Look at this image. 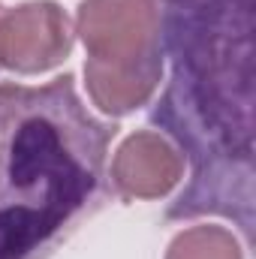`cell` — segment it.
Returning <instances> with one entry per match:
<instances>
[{
  "mask_svg": "<svg viewBox=\"0 0 256 259\" xmlns=\"http://www.w3.org/2000/svg\"><path fill=\"white\" fill-rule=\"evenodd\" d=\"M115 133L81 106L72 72L0 84V259H49L100 205Z\"/></svg>",
  "mask_w": 256,
  "mask_h": 259,
  "instance_id": "cell-2",
  "label": "cell"
},
{
  "mask_svg": "<svg viewBox=\"0 0 256 259\" xmlns=\"http://www.w3.org/2000/svg\"><path fill=\"white\" fill-rule=\"evenodd\" d=\"M75 33L94 64L127 66L163 55L157 0H81Z\"/></svg>",
  "mask_w": 256,
  "mask_h": 259,
  "instance_id": "cell-3",
  "label": "cell"
},
{
  "mask_svg": "<svg viewBox=\"0 0 256 259\" xmlns=\"http://www.w3.org/2000/svg\"><path fill=\"white\" fill-rule=\"evenodd\" d=\"M72 21L52 0H30L0 15V66L18 75L55 69L72 52Z\"/></svg>",
  "mask_w": 256,
  "mask_h": 259,
  "instance_id": "cell-4",
  "label": "cell"
},
{
  "mask_svg": "<svg viewBox=\"0 0 256 259\" xmlns=\"http://www.w3.org/2000/svg\"><path fill=\"white\" fill-rule=\"evenodd\" d=\"M166 259H244L238 238L223 226H193L172 238Z\"/></svg>",
  "mask_w": 256,
  "mask_h": 259,
  "instance_id": "cell-7",
  "label": "cell"
},
{
  "mask_svg": "<svg viewBox=\"0 0 256 259\" xmlns=\"http://www.w3.org/2000/svg\"><path fill=\"white\" fill-rule=\"evenodd\" d=\"M163 75V55H154L148 61L127 66H106V64H84V78H88V94L94 106L112 118H121L145 106L154 91L160 88Z\"/></svg>",
  "mask_w": 256,
  "mask_h": 259,
  "instance_id": "cell-6",
  "label": "cell"
},
{
  "mask_svg": "<svg viewBox=\"0 0 256 259\" xmlns=\"http://www.w3.org/2000/svg\"><path fill=\"white\" fill-rule=\"evenodd\" d=\"M0 15H3V6H0Z\"/></svg>",
  "mask_w": 256,
  "mask_h": 259,
  "instance_id": "cell-8",
  "label": "cell"
},
{
  "mask_svg": "<svg viewBox=\"0 0 256 259\" xmlns=\"http://www.w3.org/2000/svg\"><path fill=\"white\" fill-rule=\"evenodd\" d=\"M184 178L181 151L160 133H133L118 148L112 163V184L124 199H163Z\"/></svg>",
  "mask_w": 256,
  "mask_h": 259,
  "instance_id": "cell-5",
  "label": "cell"
},
{
  "mask_svg": "<svg viewBox=\"0 0 256 259\" xmlns=\"http://www.w3.org/2000/svg\"><path fill=\"white\" fill-rule=\"evenodd\" d=\"M157 3H160V0H157ZM163 3H166V0H163Z\"/></svg>",
  "mask_w": 256,
  "mask_h": 259,
  "instance_id": "cell-9",
  "label": "cell"
},
{
  "mask_svg": "<svg viewBox=\"0 0 256 259\" xmlns=\"http://www.w3.org/2000/svg\"><path fill=\"white\" fill-rule=\"evenodd\" d=\"M172 81L154 109L193 160L169 220L223 214L250 232L253 214V0H166Z\"/></svg>",
  "mask_w": 256,
  "mask_h": 259,
  "instance_id": "cell-1",
  "label": "cell"
}]
</instances>
